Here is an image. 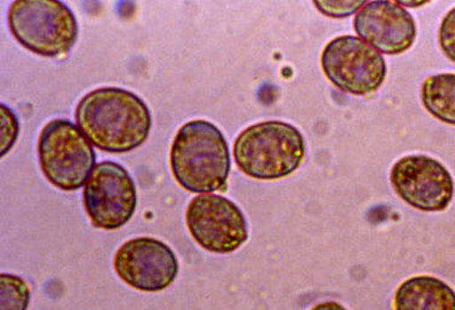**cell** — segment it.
<instances>
[{
  "mask_svg": "<svg viewBox=\"0 0 455 310\" xmlns=\"http://www.w3.org/2000/svg\"><path fill=\"white\" fill-rule=\"evenodd\" d=\"M19 123L8 106L2 105V155H5L18 138Z\"/></svg>",
  "mask_w": 455,
  "mask_h": 310,
  "instance_id": "17",
  "label": "cell"
},
{
  "mask_svg": "<svg viewBox=\"0 0 455 310\" xmlns=\"http://www.w3.org/2000/svg\"><path fill=\"white\" fill-rule=\"evenodd\" d=\"M40 168L56 188L72 192L84 186L95 169L96 153L82 130L67 119H55L39 136Z\"/></svg>",
  "mask_w": 455,
  "mask_h": 310,
  "instance_id": "5",
  "label": "cell"
},
{
  "mask_svg": "<svg viewBox=\"0 0 455 310\" xmlns=\"http://www.w3.org/2000/svg\"><path fill=\"white\" fill-rule=\"evenodd\" d=\"M321 66L334 86L355 96L376 92L383 85L387 71L379 52L354 36L331 40L321 55Z\"/></svg>",
  "mask_w": 455,
  "mask_h": 310,
  "instance_id": "6",
  "label": "cell"
},
{
  "mask_svg": "<svg viewBox=\"0 0 455 310\" xmlns=\"http://www.w3.org/2000/svg\"><path fill=\"white\" fill-rule=\"evenodd\" d=\"M366 4V2H343V0H337V2H314L320 12L324 13L326 16L334 19H343L347 16L353 15L354 12H359L360 9Z\"/></svg>",
  "mask_w": 455,
  "mask_h": 310,
  "instance_id": "16",
  "label": "cell"
},
{
  "mask_svg": "<svg viewBox=\"0 0 455 310\" xmlns=\"http://www.w3.org/2000/svg\"><path fill=\"white\" fill-rule=\"evenodd\" d=\"M360 38L387 55H400L411 48L417 38L413 16L403 5L389 0L367 2L354 20Z\"/></svg>",
  "mask_w": 455,
  "mask_h": 310,
  "instance_id": "11",
  "label": "cell"
},
{
  "mask_svg": "<svg viewBox=\"0 0 455 310\" xmlns=\"http://www.w3.org/2000/svg\"><path fill=\"white\" fill-rule=\"evenodd\" d=\"M114 269L132 288L143 292H159L175 282L179 261L165 242L142 236L120 246L114 256Z\"/></svg>",
  "mask_w": 455,
  "mask_h": 310,
  "instance_id": "10",
  "label": "cell"
},
{
  "mask_svg": "<svg viewBox=\"0 0 455 310\" xmlns=\"http://www.w3.org/2000/svg\"><path fill=\"white\" fill-rule=\"evenodd\" d=\"M84 206L96 228L116 231L132 219L137 206L135 182L122 165L102 162L84 187Z\"/></svg>",
  "mask_w": 455,
  "mask_h": 310,
  "instance_id": "7",
  "label": "cell"
},
{
  "mask_svg": "<svg viewBox=\"0 0 455 310\" xmlns=\"http://www.w3.org/2000/svg\"><path fill=\"white\" fill-rule=\"evenodd\" d=\"M170 165L173 178L186 191L199 195L219 192L229 178V147L215 124L190 120L173 139Z\"/></svg>",
  "mask_w": 455,
  "mask_h": 310,
  "instance_id": "2",
  "label": "cell"
},
{
  "mask_svg": "<svg viewBox=\"0 0 455 310\" xmlns=\"http://www.w3.org/2000/svg\"><path fill=\"white\" fill-rule=\"evenodd\" d=\"M8 22L20 44L45 58L65 55L78 38L75 13L57 0H15Z\"/></svg>",
  "mask_w": 455,
  "mask_h": 310,
  "instance_id": "4",
  "label": "cell"
},
{
  "mask_svg": "<svg viewBox=\"0 0 455 310\" xmlns=\"http://www.w3.org/2000/svg\"><path fill=\"white\" fill-rule=\"evenodd\" d=\"M79 129L101 151L126 153L148 139L152 115L135 93L116 86L92 90L76 106Z\"/></svg>",
  "mask_w": 455,
  "mask_h": 310,
  "instance_id": "1",
  "label": "cell"
},
{
  "mask_svg": "<svg viewBox=\"0 0 455 310\" xmlns=\"http://www.w3.org/2000/svg\"><path fill=\"white\" fill-rule=\"evenodd\" d=\"M28 286L16 275H2V310H26L28 306Z\"/></svg>",
  "mask_w": 455,
  "mask_h": 310,
  "instance_id": "14",
  "label": "cell"
},
{
  "mask_svg": "<svg viewBox=\"0 0 455 310\" xmlns=\"http://www.w3.org/2000/svg\"><path fill=\"white\" fill-rule=\"evenodd\" d=\"M390 182L404 203L420 211H443L454 195L450 171L427 155H408L398 160L391 169Z\"/></svg>",
  "mask_w": 455,
  "mask_h": 310,
  "instance_id": "9",
  "label": "cell"
},
{
  "mask_svg": "<svg viewBox=\"0 0 455 310\" xmlns=\"http://www.w3.org/2000/svg\"><path fill=\"white\" fill-rule=\"evenodd\" d=\"M306 156V142L296 126L279 120L249 126L234 143V159L251 179L273 181L292 175Z\"/></svg>",
  "mask_w": 455,
  "mask_h": 310,
  "instance_id": "3",
  "label": "cell"
},
{
  "mask_svg": "<svg viewBox=\"0 0 455 310\" xmlns=\"http://www.w3.org/2000/svg\"><path fill=\"white\" fill-rule=\"evenodd\" d=\"M396 310H455V292L434 276H414L403 282L395 295Z\"/></svg>",
  "mask_w": 455,
  "mask_h": 310,
  "instance_id": "12",
  "label": "cell"
},
{
  "mask_svg": "<svg viewBox=\"0 0 455 310\" xmlns=\"http://www.w3.org/2000/svg\"><path fill=\"white\" fill-rule=\"evenodd\" d=\"M421 101L435 118L455 125V75L441 73L429 76L421 86Z\"/></svg>",
  "mask_w": 455,
  "mask_h": 310,
  "instance_id": "13",
  "label": "cell"
},
{
  "mask_svg": "<svg viewBox=\"0 0 455 310\" xmlns=\"http://www.w3.org/2000/svg\"><path fill=\"white\" fill-rule=\"evenodd\" d=\"M186 222L197 245L210 252L232 253L249 239L245 215L222 195L193 198L187 208Z\"/></svg>",
  "mask_w": 455,
  "mask_h": 310,
  "instance_id": "8",
  "label": "cell"
},
{
  "mask_svg": "<svg viewBox=\"0 0 455 310\" xmlns=\"http://www.w3.org/2000/svg\"><path fill=\"white\" fill-rule=\"evenodd\" d=\"M311 310H347V309L344 308V306H341L340 303L330 301V302L320 303V305L314 306V308Z\"/></svg>",
  "mask_w": 455,
  "mask_h": 310,
  "instance_id": "18",
  "label": "cell"
},
{
  "mask_svg": "<svg viewBox=\"0 0 455 310\" xmlns=\"http://www.w3.org/2000/svg\"><path fill=\"white\" fill-rule=\"evenodd\" d=\"M438 43L444 56L455 63V8L450 10L441 22Z\"/></svg>",
  "mask_w": 455,
  "mask_h": 310,
  "instance_id": "15",
  "label": "cell"
}]
</instances>
